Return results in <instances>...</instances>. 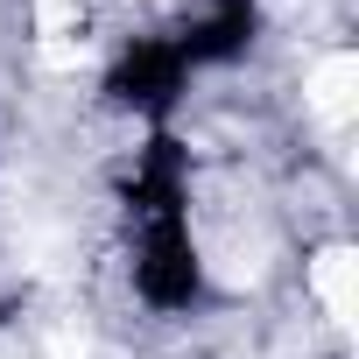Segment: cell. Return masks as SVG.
<instances>
[{"mask_svg": "<svg viewBox=\"0 0 359 359\" xmlns=\"http://www.w3.org/2000/svg\"><path fill=\"white\" fill-rule=\"evenodd\" d=\"M134 289L155 310H191L205 289L198 240H191V205L176 212H134Z\"/></svg>", "mask_w": 359, "mask_h": 359, "instance_id": "1", "label": "cell"}, {"mask_svg": "<svg viewBox=\"0 0 359 359\" xmlns=\"http://www.w3.org/2000/svg\"><path fill=\"white\" fill-rule=\"evenodd\" d=\"M184 78H191V64L176 57V43H169V36H148V43H127V50H120L106 92H113V106H127V113H141V120H162V113L176 106V92H184Z\"/></svg>", "mask_w": 359, "mask_h": 359, "instance_id": "2", "label": "cell"}, {"mask_svg": "<svg viewBox=\"0 0 359 359\" xmlns=\"http://www.w3.org/2000/svg\"><path fill=\"white\" fill-rule=\"evenodd\" d=\"M169 43H176V57H184L191 71L247 57V43H254V0H212V8H205L184 36H169Z\"/></svg>", "mask_w": 359, "mask_h": 359, "instance_id": "3", "label": "cell"}]
</instances>
